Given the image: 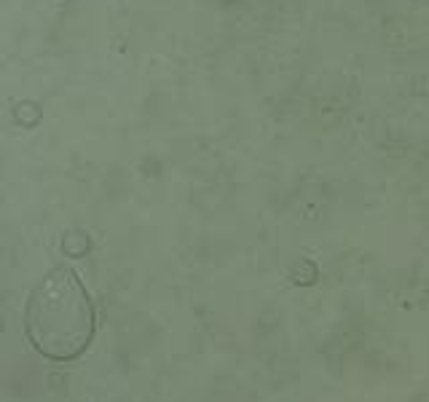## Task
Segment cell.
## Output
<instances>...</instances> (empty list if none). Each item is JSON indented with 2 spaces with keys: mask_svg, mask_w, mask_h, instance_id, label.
<instances>
[{
  "mask_svg": "<svg viewBox=\"0 0 429 402\" xmlns=\"http://www.w3.org/2000/svg\"><path fill=\"white\" fill-rule=\"evenodd\" d=\"M94 306L73 268H51L38 281L25 308V330L38 354L73 362L94 338Z\"/></svg>",
  "mask_w": 429,
  "mask_h": 402,
  "instance_id": "cell-1",
  "label": "cell"
}]
</instances>
